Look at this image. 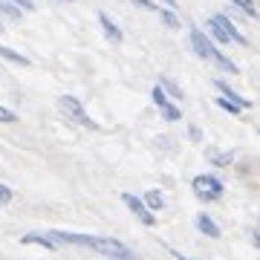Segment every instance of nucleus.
Returning <instances> with one entry per match:
<instances>
[{
  "instance_id": "obj_15",
  "label": "nucleus",
  "mask_w": 260,
  "mask_h": 260,
  "mask_svg": "<svg viewBox=\"0 0 260 260\" xmlns=\"http://www.w3.org/2000/svg\"><path fill=\"white\" fill-rule=\"evenodd\" d=\"M159 113H162V119H165V121H179V119H182V113H179V107H174L171 102H168L165 107H159Z\"/></svg>"
},
{
  "instance_id": "obj_9",
  "label": "nucleus",
  "mask_w": 260,
  "mask_h": 260,
  "mask_svg": "<svg viewBox=\"0 0 260 260\" xmlns=\"http://www.w3.org/2000/svg\"><path fill=\"white\" fill-rule=\"evenodd\" d=\"M214 18L220 20V26H223L225 32H229V38H232V41H237V44H249V41H246V38L240 35V29L234 26V23H232L229 18H225V15H214Z\"/></svg>"
},
{
  "instance_id": "obj_13",
  "label": "nucleus",
  "mask_w": 260,
  "mask_h": 260,
  "mask_svg": "<svg viewBox=\"0 0 260 260\" xmlns=\"http://www.w3.org/2000/svg\"><path fill=\"white\" fill-rule=\"evenodd\" d=\"M142 203L156 211V208H162V205H165V197H162V191H156V188H153V191H148V194H145V200H142Z\"/></svg>"
},
{
  "instance_id": "obj_24",
  "label": "nucleus",
  "mask_w": 260,
  "mask_h": 260,
  "mask_svg": "<svg viewBox=\"0 0 260 260\" xmlns=\"http://www.w3.org/2000/svg\"><path fill=\"white\" fill-rule=\"evenodd\" d=\"M9 3H15V6H18V9H35V3H32V0H9Z\"/></svg>"
},
{
  "instance_id": "obj_25",
  "label": "nucleus",
  "mask_w": 260,
  "mask_h": 260,
  "mask_svg": "<svg viewBox=\"0 0 260 260\" xmlns=\"http://www.w3.org/2000/svg\"><path fill=\"white\" fill-rule=\"evenodd\" d=\"M188 136H191V139H194V142H200V139H203V133H200V130H197V127H191V130H188Z\"/></svg>"
},
{
  "instance_id": "obj_5",
  "label": "nucleus",
  "mask_w": 260,
  "mask_h": 260,
  "mask_svg": "<svg viewBox=\"0 0 260 260\" xmlns=\"http://www.w3.org/2000/svg\"><path fill=\"white\" fill-rule=\"evenodd\" d=\"M121 203L127 205L130 211L136 214V217H139V220H142L145 225H153V223H156V217H153V211H150L148 205L142 203L139 197H133V194H121Z\"/></svg>"
},
{
  "instance_id": "obj_23",
  "label": "nucleus",
  "mask_w": 260,
  "mask_h": 260,
  "mask_svg": "<svg viewBox=\"0 0 260 260\" xmlns=\"http://www.w3.org/2000/svg\"><path fill=\"white\" fill-rule=\"evenodd\" d=\"M12 200V188H6L3 182H0V205H6Z\"/></svg>"
},
{
  "instance_id": "obj_11",
  "label": "nucleus",
  "mask_w": 260,
  "mask_h": 260,
  "mask_svg": "<svg viewBox=\"0 0 260 260\" xmlns=\"http://www.w3.org/2000/svg\"><path fill=\"white\" fill-rule=\"evenodd\" d=\"M208 32H211V38H214V41H220V44H229V41H232L229 32L220 26V20H217V18H208Z\"/></svg>"
},
{
  "instance_id": "obj_22",
  "label": "nucleus",
  "mask_w": 260,
  "mask_h": 260,
  "mask_svg": "<svg viewBox=\"0 0 260 260\" xmlns=\"http://www.w3.org/2000/svg\"><path fill=\"white\" fill-rule=\"evenodd\" d=\"M130 3H133V6H139V9H148V12H156L159 9L153 0H130Z\"/></svg>"
},
{
  "instance_id": "obj_18",
  "label": "nucleus",
  "mask_w": 260,
  "mask_h": 260,
  "mask_svg": "<svg viewBox=\"0 0 260 260\" xmlns=\"http://www.w3.org/2000/svg\"><path fill=\"white\" fill-rule=\"evenodd\" d=\"M162 87H165V90H168V93H171V95H174V99H182V90H179V87H177V84H174V81H171V78H162Z\"/></svg>"
},
{
  "instance_id": "obj_14",
  "label": "nucleus",
  "mask_w": 260,
  "mask_h": 260,
  "mask_svg": "<svg viewBox=\"0 0 260 260\" xmlns=\"http://www.w3.org/2000/svg\"><path fill=\"white\" fill-rule=\"evenodd\" d=\"M0 15L9 20H20V9L15 3H9V0H0Z\"/></svg>"
},
{
  "instance_id": "obj_17",
  "label": "nucleus",
  "mask_w": 260,
  "mask_h": 260,
  "mask_svg": "<svg viewBox=\"0 0 260 260\" xmlns=\"http://www.w3.org/2000/svg\"><path fill=\"white\" fill-rule=\"evenodd\" d=\"M232 3H234V6H240L249 18H257V9H254V3H251V0H232Z\"/></svg>"
},
{
  "instance_id": "obj_12",
  "label": "nucleus",
  "mask_w": 260,
  "mask_h": 260,
  "mask_svg": "<svg viewBox=\"0 0 260 260\" xmlns=\"http://www.w3.org/2000/svg\"><path fill=\"white\" fill-rule=\"evenodd\" d=\"M0 58H6L9 64H18V67H29V58H23L20 52H15V49H9V47H3L0 44Z\"/></svg>"
},
{
  "instance_id": "obj_21",
  "label": "nucleus",
  "mask_w": 260,
  "mask_h": 260,
  "mask_svg": "<svg viewBox=\"0 0 260 260\" xmlns=\"http://www.w3.org/2000/svg\"><path fill=\"white\" fill-rule=\"evenodd\" d=\"M214 104H220V107H223V110H229V113H240V107H237V104H234V102H229L225 95H223V99H217V102H214Z\"/></svg>"
},
{
  "instance_id": "obj_19",
  "label": "nucleus",
  "mask_w": 260,
  "mask_h": 260,
  "mask_svg": "<svg viewBox=\"0 0 260 260\" xmlns=\"http://www.w3.org/2000/svg\"><path fill=\"white\" fill-rule=\"evenodd\" d=\"M0 121H3V124H15V121H18V113H12V110H6V107H0Z\"/></svg>"
},
{
  "instance_id": "obj_16",
  "label": "nucleus",
  "mask_w": 260,
  "mask_h": 260,
  "mask_svg": "<svg viewBox=\"0 0 260 260\" xmlns=\"http://www.w3.org/2000/svg\"><path fill=\"white\" fill-rule=\"evenodd\" d=\"M159 12V18H162V23H168L171 29H179V18L174 15V9L168 12V9H156Z\"/></svg>"
},
{
  "instance_id": "obj_1",
  "label": "nucleus",
  "mask_w": 260,
  "mask_h": 260,
  "mask_svg": "<svg viewBox=\"0 0 260 260\" xmlns=\"http://www.w3.org/2000/svg\"><path fill=\"white\" fill-rule=\"evenodd\" d=\"M49 237L61 246V243H73V246H87V249L99 251L110 260H139L133 251L124 246L121 240L113 237H95V234H75V232H49Z\"/></svg>"
},
{
  "instance_id": "obj_8",
  "label": "nucleus",
  "mask_w": 260,
  "mask_h": 260,
  "mask_svg": "<svg viewBox=\"0 0 260 260\" xmlns=\"http://www.w3.org/2000/svg\"><path fill=\"white\" fill-rule=\"evenodd\" d=\"M217 87H220V90L225 93V99H229V102H234L237 107H240V110H249V107H251V102H249V99H243V95H237V90H232V87H229L225 81H217Z\"/></svg>"
},
{
  "instance_id": "obj_4",
  "label": "nucleus",
  "mask_w": 260,
  "mask_h": 260,
  "mask_svg": "<svg viewBox=\"0 0 260 260\" xmlns=\"http://www.w3.org/2000/svg\"><path fill=\"white\" fill-rule=\"evenodd\" d=\"M188 41H191V49H194L200 58H205V61H211V55H214V41L208 35H205L203 29H191V35H188Z\"/></svg>"
},
{
  "instance_id": "obj_20",
  "label": "nucleus",
  "mask_w": 260,
  "mask_h": 260,
  "mask_svg": "<svg viewBox=\"0 0 260 260\" xmlns=\"http://www.w3.org/2000/svg\"><path fill=\"white\" fill-rule=\"evenodd\" d=\"M232 156H234V153H208V159H211V162H217V165H229V162H232Z\"/></svg>"
},
{
  "instance_id": "obj_7",
  "label": "nucleus",
  "mask_w": 260,
  "mask_h": 260,
  "mask_svg": "<svg viewBox=\"0 0 260 260\" xmlns=\"http://www.w3.org/2000/svg\"><path fill=\"white\" fill-rule=\"evenodd\" d=\"M197 229H200L205 237H220V225L214 223L208 214H200V217H197Z\"/></svg>"
},
{
  "instance_id": "obj_10",
  "label": "nucleus",
  "mask_w": 260,
  "mask_h": 260,
  "mask_svg": "<svg viewBox=\"0 0 260 260\" xmlns=\"http://www.w3.org/2000/svg\"><path fill=\"white\" fill-rule=\"evenodd\" d=\"M20 243H38V246H44V249H58V243L49 237V234H23Z\"/></svg>"
},
{
  "instance_id": "obj_6",
  "label": "nucleus",
  "mask_w": 260,
  "mask_h": 260,
  "mask_svg": "<svg viewBox=\"0 0 260 260\" xmlns=\"http://www.w3.org/2000/svg\"><path fill=\"white\" fill-rule=\"evenodd\" d=\"M99 23H102V29H104V35L110 38L113 44H121V41H124V35H121V29L116 26V23H113V20L107 18V15H104V12H99Z\"/></svg>"
},
{
  "instance_id": "obj_26",
  "label": "nucleus",
  "mask_w": 260,
  "mask_h": 260,
  "mask_svg": "<svg viewBox=\"0 0 260 260\" xmlns=\"http://www.w3.org/2000/svg\"><path fill=\"white\" fill-rule=\"evenodd\" d=\"M162 3H168V9H177V0H162Z\"/></svg>"
},
{
  "instance_id": "obj_28",
  "label": "nucleus",
  "mask_w": 260,
  "mask_h": 260,
  "mask_svg": "<svg viewBox=\"0 0 260 260\" xmlns=\"http://www.w3.org/2000/svg\"><path fill=\"white\" fill-rule=\"evenodd\" d=\"M64 3H73V0H64Z\"/></svg>"
},
{
  "instance_id": "obj_27",
  "label": "nucleus",
  "mask_w": 260,
  "mask_h": 260,
  "mask_svg": "<svg viewBox=\"0 0 260 260\" xmlns=\"http://www.w3.org/2000/svg\"><path fill=\"white\" fill-rule=\"evenodd\" d=\"M171 254H174L177 260H191V257H185V254H179V251H171Z\"/></svg>"
},
{
  "instance_id": "obj_2",
  "label": "nucleus",
  "mask_w": 260,
  "mask_h": 260,
  "mask_svg": "<svg viewBox=\"0 0 260 260\" xmlns=\"http://www.w3.org/2000/svg\"><path fill=\"white\" fill-rule=\"evenodd\" d=\"M58 107H61V110H64L73 121H78L81 127H87V130H99V121H93L90 116H87V113H84V104L78 102L75 95H61V99H58Z\"/></svg>"
},
{
  "instance_id": "obj_29",
  "label": "nucleus",
  "mask_w": 260,
  "mask_h": 260,
  "mask_svg": "<svg viewBox=\"0 0 260 260\" xmlns=\"http://www.w3.org/2000/svg\"><path fill=\"white\" fill-rule=\"evenodd\" d=\"M0 29H3V23H0Z\"/></svg>"
},
{
  "instance_id": "obj_3",
  "label": "nucleus",
  "mask_w": 260,
  "mask_h": 260,
  "mask_svg": "<svg viewBox=\"0 0 260 260\" xmlns=\"http://www.w3.org/2000/svg\"><path fill=\"white\" fill-rule=\"evenodd\" d=\"M191 188H194V194L200 197V200H217V197L223 194V182L214 177V174H200V177H194V182H191Z\"/></svg>"
}]
</instances>
